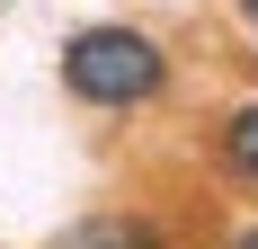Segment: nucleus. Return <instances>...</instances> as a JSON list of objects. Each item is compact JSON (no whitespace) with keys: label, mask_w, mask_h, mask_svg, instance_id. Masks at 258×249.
Wrapping results in <instances>:
<instances>
[{"label":"nucleus","mask_w":258,"mask_h":249,"mask_svg":"<svg viewBox=\"0 0 258 249\" xmlns=\"http://www.w3.org/2000/svg\"><path fill=\"white\" fill-rule=\"evenodd\" d=\"M169 80V53L143 27H80L62 45V89L80 107H152Z\"/></svg>","instance_id":"obj_1"},{"label":"nucleus","mask_w":258,"mask_h":249,"mask_svg":"<svg viewBox=\"0 0 258 249\" xmlns=\"http://www.w3.org/2000/svg\"><path fill=\"white\" fill-rule=\"evenodd\" d=\"M240 18H249V27H258V0H240Z\"/></svg>","instance_id":"obj_4"},{"label":"nucleus","mask_w":258,"mask_h":249,"mask_svg":"<svg viewBox=\"0 0 258 249\" xmlns=\"http://www.w3.org/2000/svg\"><path fill=\"white\" fill-rule=\"evenodd\" d=\"M53 249H160V231L143 214H89V223H72Z\"/></svg>","instance_id":"obj_2"},{"label":"nucleus","mask_w":258,"mask_h":249,"mask_svg":"<svg viewBox=\"0 0 258 249\" xmlns=\"http://www.w3.org/2000/svg\"><path fill=\"white\" fill-rule=\"evenodd\" d=\"M232 249H258V231H240V240H232Z\"/></svg>","instance_id":"obj_5"},{"label":"nucleus","mask_w":258,"mask_h":249,"mask_svg":"<svg viewBox=\"0 0 258 249\" xmlns=\"http://www.w3.org/2000/svg\"><path fill=\"white\" fill-rule=\"evenodd\" d=\"M223 169H232V178H249V187H258V98L223 116Z\"/></svg>","instance_id":"obj_3"}]
</instances>
